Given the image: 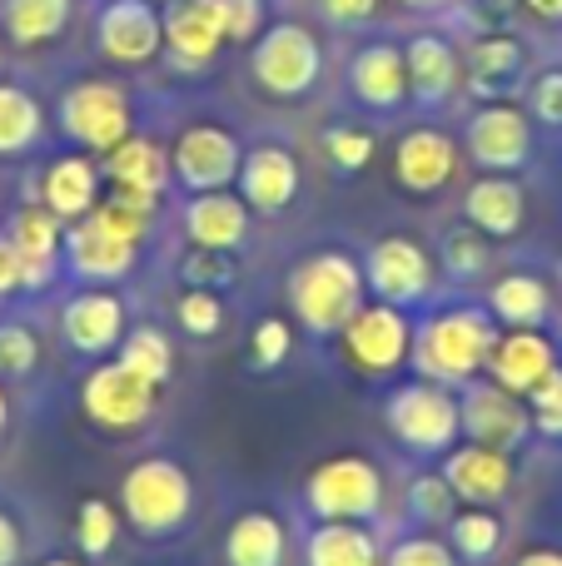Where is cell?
Masks as SVG:
<instances>
[{
	"label": "cell",
	"mask_w": 562,
	"mask_h": 566,
	"mask_svg": "<svg viewBox=\"0 0 562 566\" xmlns=\"http://www.w3.org/2000/svg\"><path fill=\"white\" fill-rule=\"evenodd\" d=\"M364 264L339 249H324V254H309L304 264H294L289 274V308L304 323L309 333L329 338V333H344V323L364 308Z\"/></svg>",
	"instance_id": "cell-1"
},
{
	"label": "cell",
	"mask_w": 562,
	"mask_h": 566,
	"mask_svg": "<svg viewBox=\"0 0 562 566\" xmlns=\"http://www.w3.org/2000/svg\"><path fill=\"white\" fill-rule=\"evenodd\" d=\"M498 348V328L483 308H444L414 333V368L428 382H468L488 368Z\"/></svg>",
	"instance_id": "cell-2"
},
{
	"label": "cell",
	"mask_w": 562,
	"mask_h": 566,
	"mask_svg": "<svg viewBox=\"0 0 562 566\" xmlns=\"http://www.w3.org/2000/svg\"><path fill=\"white\" fill-rule=\"evenodd\" d=\"M195 512V482L169 458H139L119 482V517L139 537H175Z\"/></svg>",
	"instance_id": "cell-3"
},
{
	"label": "cell",
	"mask_w": 562,
	"mask_h": 566,
	"mask_svg": "<svg viewBox=\"0 0 562 566\" xmlns=\"http://www.w3.org/2000/svg\"><path fill=\"white\" fill-rule=\"evenodd\" d=\"M249 75L264 95L299 99L324 75V45H319V35H309V25L279 20V25L259 30L254 50H249Z\"/></svg>",
	"instance_id": "cell-4"
},
{
	"label": "cell",
	"mask_w": 562,
	"mask_h": 566,
	"mask_svg": "<svg viewBox=\"0 0 562 566\" xmlns=\"http://www.w3.org/2000/svg\"><path fill=\"white\" fill-rule=\"evenodd\" d=\"M60 135L90 155H110L119 139L135 135V109L129 90L119 80H80L60 95Z\"/></svg>",
	"instance_id": "cell-5"
},
{
	"label": "cell",
	"mask_w": 562,
	"mask_h": 566,
	"mask_svg": "<svg viewBox=\"0 0 562 566\" xmlns=\"http://www.w3.org/2000/svg\"><path fill=\"white\" fill-rule=\"evenodd\" d=\"M159 408V388L149 378H139L135 368H125L119 358H105L85 373L80 382V412L110 438H129L139 432Z\"/></svg>",
	"instance_id": "cell-6"
},
{
	"label": "cell",
	"mask_w": 562,
	"mask_h": 566,
	"mask_svg": "<svg viewBox=\"0 0 562 566\" xmlns=\"http://www.w3.org/2000/svg\"><path fill=\"white\" fill-rule=\"evenodd\" d=\"M388 418V432H394L398 442H404L408 452H454L458 432H464V408H458V398L444 388V382H404V388L388 398L384 408Z\"/></svg>",
	"instance_id": "cell-7"
},
{
	"label": "cell",
	"mask_w": 562,
	"mask_h": 566,
	"mask_svg": "<svg viewBox=\"0 0 562 566\" xmlns=\"http://www.w3.org/2000/svg\"><path fill=\"white\" fill-rule=\"evenodd\" d=\"M304 502L319 522H368L384 507V472L358 452L324 458L304 482Z\"/></svg>",
	"instance_id": "cell-8"
},
{
	"label": "cell",
	"mask_w": 562,
	"mask_h": 566,
	"mask_svg": "<svg viewBox=\"0 0 562 566\" xmlns=\"http://www.w3.org/2000/svg\"><path fill=\"white\" fill-rule=\"evenodd\" d=\"M344 358L354 363L364 378H384V373H398L408 358H414V328H408L404 308L394 303H364L354 318L344 323Z\"/></svg>",
	"instance_id": "cell-9"
},
{
	"label": "cell",
	"mask_w": 562,
	"mask_h": 566,
	"mask_svg": "<svg viewBox=\"0 0 562 566\" xmlns=\"http://www.w3.org/2000/svg\"><path fill=\"white\" fill-rule=\"evenodd\" d=\"M239 165H244V145L225 125H185L169 145V169L189 195H215V189L239 185Z\"/></svg>",
	"instance_id": "cell-10"
},
{
	"label": "cell",
	"mask_w": 562,
	"mask_h": 566,
	"mask_svg": "<svg viewBox=\"0 0 562 566\" xmlns=\"http://www.w3.org/2000/svg\"><path fill=\"white\" fill-rule=\"evenodd\" d=\"M95 50L110 65H149L165 50V15L155 0H105L95 15Z\"/></svg>",
	"instance_id": "cell-11"
},
{
	"label": "cell",
	"mask_w": 562,
	"mask_h": 566,
	"mask_svg": "<svg viewBox=\"0 0 562 566\" xmlns=\"http://www.w3.org/2000/svg\"><path fill=\"white\" fill-rule=\"evenodd\" d=\"M364 279L374 289L378 303H394V308H408V303H424L428 289H434V259L418 239L408 234H388L368 249Z\"/></svg>",
	"instance_id": "cell-12"
},
{
	"label": "cell",
	"mask_w": 562,
	"mask_h": 566,
	"mask_svg": "<svg viewBox=\"0 0 562 566\" xmlns=\"http://www.w3.org/2000/svg\"><path fill=\"white\" fill-rule=\"evenodd\" d=\"M0 239L20 254V289L40 293L55 283L60 264H65V224L45 205H20L6 219V234Z\"/></svg>",
	"instance_id": "cell-13"
},
{
	"label": "cell",
	"mask_w": 562,
	"mask_h": 566,
	"mask_svg": "<svg viewBox=\"0 0 562 566\" xmlns=\"http://www.w3.org/2000/svg\"><path fill=\"white\" fill-rule=\"evenodd\" d=\"M225 10L219 0H169L165 6V55L179 75H199L225 50Z\"/></svg>",
	"instance_id": "cell-14"
},
{
	"label": "cell",
	"mask_w": 562,
	"mask_h": 566,
	"mask_svg": "<svg viewBox=\"0 0 562 566\" xmlns=\"http://www.w3.org/2000/svg\"><path fill=\"white\" fill-rule=\"evenodd\" d=\"M125 333H129L125 303H119V293L100 289V283L95 289H85V293H75V298L60 308V338H65L75 353H85V358L119 353Z\"/></svg>",
	"instance_id": "cell-15"
},
{
	"label": "cell",
	"mask_w": 562,
	"mask_h": 566,
	"mask_svg": "<svg viewBox=\"0 0 562 566\" xmlns=\"http://www.w3.org/2000/svg\"><path fill=\"white\" fill-rule=\"evenodd\" d=\"M533 155V129L528 115L513 105H483L468 119V159L483 165L488 175H513Z\"/></svg>",
	"instance_id": "cell-16"
},
{
	"label": "cell",
	"mask_w": 562,
	"mask_h": 566,
	"mask_svg": "<svg viewBox=\"0 0 562 566\" xmlns=\"http://www.w3.org/2000/svg\"><path fill=\"white\" fill-rule=\"evenodd\" d=\"M458 408H464V432L478 448H493V452H513L528 438V428H533L528 402H518V392L498 388V382H473Z\"/></svg>",
	"instance_id": "cell-17"
},
{
	"label": "cell",
	"mask_w": 562,
	"mask_h": 566,
	"mask_svg": "<svg viewBox=\"0 0 562 566\" xmlns=\"http://www.w3.org/2000/svg\"><path fill=\"white\" fill-rule=\"evenodd\" d=\"M239 199L254 214H284L299 199V159L284 145H254L239 165Z\"/></svg>",
	"instance_id": "cell-18"
},
{
	"label": "cell",
	"mask_w": 562,
	"mask_h": 566,
	"mask_svg": "<svg viewBox=\"0 0 562 566\" xmlns=\"http://www.w3.org/2000/svg\"><path fill=\"white\" fill-rule=\"evenodd\" d=\"M488 373H493L498 388L518 392V398H533L558 373V348L538 328H513L498 338L493 358H488Z\"/></svg>",
	"instance_id": "cell-19"
},
{
	"label": "cell",
	"mask_w": 562,
	"mask_h": 566,
	"mask_svg": "<svg viewBox=\"0 0 562 566\" xmlns=\"http://www.w3.org/2000/svg\"><path fill=\"white\" fill-rule=\"evenodd\" d=\"M458 175V145L444 129H408L394 145V179L408 195H438Z\"/></svg>",
	"instance_id": "cell-20"
},
{
	"label": "cell",
	"mask_w": 562,
	"mask_h": 566,
	"mask_svg": "<svg viewBox=\"0 0 562 566\" xmlns=\"http://www.w3.org/2000/svg\"><path fill=\"white\" fill-rule=\"evenodd\" d=\"M444 478L458 502H468V507H493V502H503L508 488H513V462H508V452L468 442V448L444 452Z\"/></svg>",
	"instance_id": "cell-21"
},
{
	"label": "cell",
	"mask_w": 562,
	"mask_h": 566,
	"mask_svg": "<svg viewBox=\"0 0 562 566\" xmlns=\"http://www.w3.org/2000/svg\"><path fill=\"white\" fill-rule=\"evenodd\" d=\"M100 185H105V169L90 155H60V159H50L45 175H40V205H45L60 224H75V219H85L90 209L105 199Z\"/></svg>",
	"instance_id": "cell-22"
},
{
	"label": "cell",
	"mask_w": 562,
	"mask_h": 566,
	"mask_svg": "<svg viewBox=\"0 0 562 566\" xmlns=\"http://www.w3.org/2000/svg\"><path fill=\"white\" fill-rule=\"evenodd\" d=\"M348 90L368 109H398L408 99V60L398 45L374 40L348 60Z\"/></svg>",
	"instance_id": "cell-23"
},
{
	"label": "cell",
	"mask_w": 562,
	"mask_h": 566,
	"mask_svg": "<svg viewBox=\"0 0 562 566\" xmlns=\"http://www.w3.org/2000/svg\"><path fill=\"white\" fill-rule=\"evenodd\" d=\"M249 214L254 209L244 205L229 189H215V195H195L185 205V234L195 249H219V254H235L249 239Z\"/></svg>",
	"instance_id": "cell-24"
},
{
	"label": "cell",
	"mask_w": 562,
	"mask_h": 566,
	"mask_svg": "<svg viewBox=\"0 0 562 566\" xmlns=\"http://www.w3.org/2000/svg\"><path fill=\"white\" fill-rule=\"evenodd\" d=\"M110 189H145V195H165V185L175 179L169 169V149L149 135H129L100 159Z\"/></svg>",
	"instance_id": "cell-25"
},
{
	"label": "cell",
	"mask_w": 562,
	"mask_h": 566,
	"mask_svg": "<svg viewBox=\"0 0 562 566\" xmlns=\"http://www.w3.org/2000/svg\"><path fill=\"white\" fill-rule=\"evenodd\" d=\"M464 214L478 234L488 239H513L523 229V214H528V199H523V185L508 175H483L464 199Z\"/></svg>",
	"instance_id": "cell-26"
},
{
	"label": "cell",
	"mask_w": 562,
	"mask_h": 566,
	"mask_svg": "<svg viewBox=\"0 0 562 566\" xmlns=\"http://www.w3.org/2000/svg\"><path fill=\"white\" fill-rule=\"evenodd\" d=\"M404 60H408V95L424 99V105L448 99L458 90V80H464V60L444 35H414Z\"/></svg>",
	"instance_id": "cell-27"
},
{
	"label": "cell",
	"mask_w": 562,
	"mask_h": 566,
	"mask_svg": "<svg viewBox=\"0 0 562 566\" xmlns=\"http://www.w3.org/2000/svg\"><path fill=\"white\" fill-rule=\"evenodd\" d=\"M289 532L274 512H239L225 537V566H284Z\"/></svg>",
	"instance_id": "cell-28"
},
{
	"label": "cell",
	"mask_w": 562,
	"mask_h": 566,
	"mask_svg": "<svg viewBox=\"0 0 562 566\" xmlns=\"http://www.w3.org/2000/svg\"><path fill=\"white\" fill-rule=\"evenodd\" d=\"M309 566H384L378 537L364 522H319L304 547Z\"/></svg>",
	"instance_id": "cell-29"
},
{
	"label": "cell",
	"mask_w": 562,
	"mask_h": 566,
	"mask_svg": "<svg viewBox=\"0 0 562 566\" xmlns=\"http://www.w3.org/2000/svg\"><path fill=\"white\" fill-rule=\"evenodd\" d=\"M45 139V109L30 90L0 80V159H20Z\"/></svg>",
	"instance_id": "cell-30"
},
{
	"label": "cell",
	"mask_w": 562,
	"mask_h": 566,
	"mask_svg": "<svg viewBox=\"0 0 562 566\" xmlns=\"http://www.w3.org/2000/svg\"><path fill=\"white\" fill-rule=\"evenodd\" d=\"M70 6L75 0H6L0 25H6V35L20 50H35V45H50L70 25Z\"/></svg>",
	"instance_id": "cell-31"
},
{
	"label": "cell",
	"mask_w": 562,
	"mask_h": 566,
	"mask_svg": "<svg viewBox=\"0 0 562 566\" xmlns=\"http://www.w3.org/2000/svg\"><path fill=\"white\" fill-rule=\"evenodd\" d=\"M493 303V318L508 323V328H538L548 318V283L533 279V274H503L488 293Z\"/></svg>",
	"instance_id": "cell-32"
},
{
	"label": "cell",
	"mask_w": 562,
	"mask_h": 566,
	"mask_svg": "<svg viewBox=\"0 0 562 566\" xmlns=\"http://www.w3.org/2000/svg\"><path fill=\"white\" fill-rule=\"evenodd\" d=\"M518 70H523V45H518L513 35H488V40L468 45V85H473L478 95H493Z\"/></svg>",
	"instance_id": "cell-33"
},
{
	"label": "cell",
	"mask_w": 562,
	"mask_h": 566,
	"mask_svg": "<svg viewBox=\"0 0 562 566\" xmlns=\"http://www.w3.org/2000/svg\"><path fill=\"white\" fill-rule=\"evenodd\" d=\"M125 368H135L139 378H149L155 388H165L169 382V373H175V343L165 338L159 328H129L125 333V343H119V353H115Z\"/></svg>",
	"instance_id": "cell-34"
},
{
	"label": "cell",
	"mask_w": 562,
	"mask_h": 566,
	"mask_svg": "<svg viewBox=\"0 0 562 566\" xmlns=\"http://www.w3.org/2000/svg\"><path fill=\"white\" fill-rule=\"evenodd\" d=\"M448 542H454L458 557H468V562H488L498 547H503V522H498L488 507L454 512V522H448Z\"/></svg>",
	"instance_id": "cell-35"
},
{
	"label": "cell",
	"mask_w": 562,
	"mask_h": 566,
	"mask_svg": "<svg viewBox=\"0 0 562 566\" xmlns=\"http://www.w3.org/2000/svg\"><path fill=\"white\" fill-rule=\"evenodd\" d=\"M119 537V512L105 497H85L75 512V542L85 557H105Z\"/></svg>",
	"instance_id": "cell-36"
},
{
	"label": "cell",
	"mask_w": 562,
	"mask_h": 566,
	"mask_svg": "<svg viewBox=\"0 0 562 566\" xmlns=\"http://www.w3.org/2000/svg\"><path fill=\"white\" fill-rule=\"evenodd\" d=\"M175 323L189 338H215L225 328V298L215 289H185L175 303Z\"/></svg>",
	"instance_id": "cell-37"
},
{
	"label": "cell",
	"mask_w": 562,
	"mask_h": 566,
	"mask_svg": "<svg viewBox=\"0 0 562 566\" xmlns=\"http://www.w3.org/2000/svg\"><path fill=\"white\" fill-rule=\"evenodd\" d=\"M454 488H448L444 472H428V478H414V488H408V507H414L418 522H428V527H438V522H454Z\"/></svg>",
	"instance_id": "cell-38"
},
{
	"label": "cell",
	"mask_w": 562,
	"mask_h": 566,
	"mask_svg": "<svg viewBox=\"0 0 562 566\" xmlns=\"http://www.w3.org/2000/svg\"><path fill=\"white\" fill-rule=\"evenodd\" d=\"M444 269L454 279H478L488 269V234H478L473 224L454 229V234L444 239Z\"/></svg>",
	"instance_id": "cell-39"
},
{
	"label": "cell",
	"mask_w": 562,
	"mask_h": 566,
	"mask_svg": "<svg viewBox=\"0 0 562 566\" xmlns=\"http://www.w3.org/2000/svg\"><path fill=\"white\" fill-rule=\"evenodd\" d=\"M235 259L219 254V249H195V254L179 259V279H185V289H229L235 283Z\"/></svg>",
	"instance_id": "cell-40"
},
{
	"label": "cell",
	"mask_w": 562,
	"mask_h": 566,
	"mask_svg": "<svg viewBox=\"0 0 562 566\" xmlns=\"http://www.w3.org/2000/svg\"><path fill=\"white\" fill-rule=\"evenodd\" d=\"M40 363V338L25 323H0V378H25Z\"/></svg>",
	"instance_id": "cell-41"
},
{
	"label": "cell",
	"mask_w": 562,
	"mask_h": 566,
	"mask_svg": "<svg viewBox=\"0 0 562 566\" xmlns=\"http://www.w3.org/2000/svg\"><path fill=\"white\" fill-rule=\"evenodd\" d=\"M289 348H294V333H289L284 318H259L254 333H249V363H254L259 373L279 368V363L289 358Z\"/></svg>",
	"instance_id": "cell-42"
},
{
	"label": "cell",
	"mask_w": 562,
	"mask_h": 566,
	"mask_svg": "<svg viewBox=\"0 0 562 566\" xmlns=\"http://www.w3.org/2000/svg\"><path fill=\"white\" fill-rule=\"evenodd\" d=\"M324 149H329V159H334V169L354 175V169H364L368 159H374V135H368V129H354V125H339L324 135Z\"/></svg>",
	"instance_id": "cell-43"
},
{
	"label": "cell",
	"mask_w": 562,
	"mask_h": 566,
	"mask_svg": "<svg viewBox=\"0 0 562 566\" xmlns=\"http://www.w3.org/2000/svg\"><path fill=\"white\" fill-rule=\"evenodd\" d=\"M384 566H458V557H454V547L438 537H404L388 547Z\"/></svg>",
	"instance_id": "cell-44"
},
{
	"label": "cell",
	"mask_w": 562,
	"mask_h": 566,
	"mask_svg": "<svg viewBox=\"0 0 562 566\" xmlns=\"http://www.w3.org/2000/svg\"><path fill=\"white\" fill-rule=\"evenodd\" d=\"M225 10V35L229 45H249L264 30V0H219Z\"/></svg>",
	"instance_id": "cell-45"
},
{
	"label": "cell",
	"mask_w": 562,
	"mask_h": 566,
	"mask_svg": "<svg viewBox=\"0 0 562 566\" xmlns=\"http://www.w3.org/2000/svg\"><path fill=\"white\" fill-rule=\"evenodd\" d=\"M528 412H533V428L543 438H562V368L528 398Z\"/></svg>",
	"instance_id": "cell-46"
},
{
	"label": "cell",
	"mask_w": 562,
	"mask_h": 566,
	"mask_svg": "<svg viewBox=\"0 0 562 566\" xmlns=\"http://www.w3.org/2000/svg\"><path fill=\"white\" fill-rule=\"evenodd\" d=\"M533 115L543 125H562V70H548L533 85Z\"/></svg>",
	"instance_id": "cell-47"
},
{
	"label": "cell",
	"mask_w": 562,
	"mask_h": 566,
	"mask_svg": "<svg viewBox=\"0 0 562 566\" xmlns=\"http://www.w3.org/2000/svg\"><path fill=\"white\" fill-rule=\"evenodd\" d=\"M319 15L329 25H368L378 15V0H319Z\"/></svg>",
	"instance_id": "cell-48"
},
{
	"label": "cell",
	"mask_w": 562,
	"mask_h": 566,
	"mask_svg": "<svg viewBox=\"0 0 562 566\" xmlns=\"http://www.w3.org/2000/svg\"><path fill=\"white\" fill-rule=\"evenodd\" d=\"M15 293H25V289H20V254L6 244V239H0V303L15 298Z\"/></svg>",
	"instance_id": "cell-49"
},
{
	"label": "cell",
	"mask_w": 562,
	"mask_h": 566,
	"mask_svg": "<svg viewBox=\"0 0 562 566\" xmlns=\"http://www.w3.org/2000/svg\"><path fill=\"white\" fill-rule=\"evenodd\" d=\"M20 552H25V542H20L15 517L0 512V566H20Z\"/></svg>",
	"instance_id": "cell-50"
},
{
	"label": "cell",
	"mask_w": 562,
	"mask_h": 566,
	"mask_svg": "<svg viewBox=\"0 0 562 566\" xmlns=\"http://www.w3.org/2000/svg\"><path fill=\"white\" fill-rule=\"evenodd\" d=\"M523 10H533L538 20H562V0H523Z\"/></svg>",
	"instance_id": "cell-51"
},
{
	"label": "cell",
	"mask_w": 562,
	"mask_h": 566,
	"mask_svg": "<svg viewBox=\"0 0 562 566\" xmlns=\"http://www.w3.org/2000/svg\"><path fill=\"white\" fill-rule=\"evenodd\" d=\"M518 566H562V552H553V547H543V552H528Z\"/></svg>",
	"instance_id": "cell-52"
},
{
	"label": "cell",
	"mask_w": 562,
	"mask_h": 566,
	"mask_svg": "<svg viewBox=\"0 0 562 566\" xmlns=\"http://www.w3.org/2000/svg\"><path fill=\"white\" fill-rule=\"evenodd\" d=\"M6 432H10V398H6V388H0V442H6Z\"/></svg>",
	"instance_id": "cell-53"
},
{
	"label": "cell",
	"mask_w": 562,
	"mask_h": 566,
	"mask_svg": "<svg viewBox=\"0 0 562 566\" xmlns=\"http://www.w3.org/2000/svg\"><path fill=\"white\" fill-rule=\"evenodd\" d=\"M398 6H408V10H444L448 0H398Z\"/></svg>",
	"instance_id": "cell-54"
},
{
	"label": "cell",
	"mask_w": 562,
	"mask_h": 566,
	"mask_svg": "<svg viewBox=\"0 0 562 566\" xmlns=\"http://www.w3.org/2000/svg\"><path fill=\"white\" fill-rule=\"evenodd\" d=\"M40 566H80V562H70V557H50V562H40Z\"/></svg>",
	"instance_id": "cell-55"
},
{
	"label": "cell",
	"mask_w": 562,
	"mask_h": 566,
	"mask_svg": "<svg viewBox=\"0 0 562 566\" xmlns=\"http://www.w3.org/2000/svg\"><path fill=\"white\" fill-rule=\"evenodd\" d=\"M0 65H6V50H0Z\"/></svg>",
	"instance_id": "cell-56"
},
{
	"label": "cell",
	"mask_w": 562,
	"mask_h": 566,
	"mask_svg": "<svg viewBox=\"0 0 562 566\" xmlns=\"http://www.w3.org/2000/svg\"><path fill=\"white\" fill-rule=\"evenodd\" d=\"M155 6H169V0H155Z\"/></svg>",
	"instance_id": "cell-57"
}]
</instances>
